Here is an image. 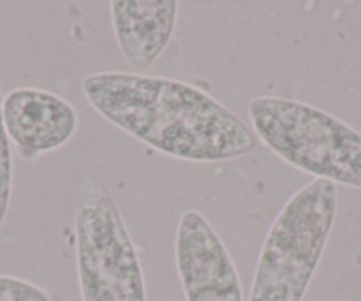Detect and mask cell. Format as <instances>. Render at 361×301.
<instances>
[{
  "mask_svg": "<svg viewBox=\"0 0 361 301\" xmlns=\"http://www.w3.org/2000/svg\"><path fill=\"white\" fill-rule=\"evenodd\" d=\"M0 301H51L50 294L43 287L16 278V276L0 275Z\"/></svg>",
  "mask_w": 361,
  "mask_h": 301,
  "instance_id": "9",
  "label": "cell"
},
{
  "mask_svg": "<svg viewBox=\"0 0 361 301\" xmlns=\"http://www.w3.org/2000/svg\"><path fill=\"white\" fill-rule=\"evenodd\" d=\"M176 266L186 301H245L227 247L195 209L186 211L177 223Z\"/></svg>",
  "mask_w": 361,
  "mask_h": 301,
  "instance_id": "5",
  "label": "cell"
},
{
  "mask_svg": "<svg viewBox=\"0 0 361 301\" xmlns=\"http://www.w3.org/2000/svg\"><path fill=\"white\" fill-rule=\"evenodd\" d=\"M177 13L176 0H114V36L131 68L145 71L165 54L176 30Z\"/></svg>",
  "mask_w": 361,
  "mask_h": 301,
  "instance_id": "7",
  "label": "cell"
},
{
  "mask_svg": "<svg viewBox=\"0 0 361 301\" xmlns=\"http://www.w3.org/2000/svg\"><path fill=\"white\" fill-rule=\"evenodd\" d=\"M338 207L336 185L314 179L280 209L266 234L248 301H303Z\"/></svg>",
  "mask_w": 361,
  "mask_h": 301,
  "instance_id": "2",
  "label": "cell"
},
{
  "mask_svg": "<svg viewBox=\"0 0 361 301\" xmlns=\"http://www.w3.org/2000/svg\"><path fill=\"white\" fill-rule=\"evenodd\" d=\"M90 106L165 156L220 164L257 149L252 128L197 85L144 73L102 71L82 80Z\"/></svg>",
  "mask_w": 361,
  "mask_h": 301,
  "instance_id": "1",
  "label": "cell"
},
{
  "mask_svg": "<svg viewBox=\"0 0 361 301\" xmlns=\"http://www.w3.org/2000/svg\"><path fill=\"white\" fill-rule=\"evenodd\" d=\"M75 240L82 301H147L133 238L116 199L99 179L82 183Z\"/></svg>",
  "mask_w": 361,
  "mask_h": 301,
  "instance_id": "4",
  "label": "cell"
},
{
  "mask_svg": "<svg viewBox=\"0 0 361 301\" xmlns=\"http://www.w3.org/2000/svg\"><path fill=\"white\" fill-rule=\"evenodd\" d=\"M248 116L255 137L287 165L361 190V133L342 119L282 96H257Z\"/></svg>",
  "mask_w": 361,
  "mask_h": 301,
  "instance_id": "3",
  "label": "cell"
},
{
  "mask_svg": "<svg viewBox=\"0 0 361 301\" xmlns=\"http://www.w3.org/2000/svg\"><path fill=\"white\" fill-rule=\"evenodd\" d=\"M8 137L22 160L36 161L68 144L78 130L76 109L55 92L16 87L2 98Z\"/></svg>",
  "mask_w": 361,
  "mask_h": 301,
  "instance_id": "6",
  "label": "cell"
},
{
  "mask_svg": "<svg viewBox=\"0 0 361 301\" xmlns=\"http://www.w3.org/2000/svg\"><path fill=\"white\" fill-rule=\"evenodd\" d=\"M13 190V156H11V140L4 126L2 117V92H0V229L4 225L6 216L9 211Z\"/></svg>",
  "mask_w": 361,
  "mask_h": 301,
  "instance_id": "8",
  "label": "cell"
}]
</instances>
